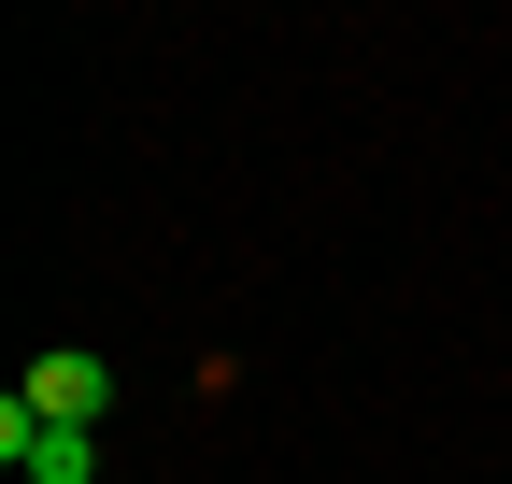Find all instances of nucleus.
I'll return each mask as SVG.
<instances>
[{
    "label": "nucleus",
    "mask_w": 512,
    "mask_h": 484,
    "mask_svg": "<svg viewBox=\"0 0 512 484\" xmlns=\"http://www.w3.org/2000/svg\"><path fill=\"white\" fill-rule=\"evenodd\" d=\"M0 456H15L29 484H100V442L86 428H43L29 399H0Z\"/></svg>",
    "instance_id": "2"
},
{
    "label": "nucleus",
    "mask_w": 512,
    "mask_h": 484,
    "mask_svg": "<svg viewBox=\"0 0 512 484\" xmlns=\"http://www.w3.org/2000/svg\"><path fill=\"white\" fill-rule=\"evenodd\" d=\"M15 399L43 413V428H100V413H114V371H100L86 342H57V356H29V385H15Z\"/></svg>",
    "instance_id": "1"
}]
</instances>
